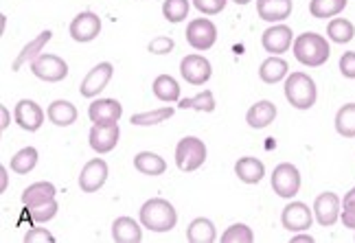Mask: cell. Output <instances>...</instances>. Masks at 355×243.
Returning <instances> with one entry per match:
<instances>
[{
    "label": "cell",
    "mask_w": 355,
    "mask_h": 243,
    "mask_svg": "<svg viewBox=\"0 0 355 243\" xmlns=\"http://www.w3.org/2000/svg\"><path fill=\"white\" fill-rule=\"evenodd\" d=\"M9 125V112H7V107L3 105V125H0V129H7Z\"/></svg>",
    "instance_id": "cell-43"
},
{
    "label": "cell",
    "mask_w": 355,
    "mask_h": 243,
    "mask_svg": "<svg viewBox=\"0 0 355 243\" xmlns=\"http://www.w3.org/2000/svg\"><path fill=\"white\" fill-rule=\"evenodd\" d=\"M261 44L270 55H283V53L292 46V29L288 24L270 26L261 37Z\"/></svg>",
    "instance_id": "cell-14"
},
{
    "label": "cell",
    "mask_w": 355,
    "mask_h": 243,
    "mask_svg": "<svg viewBox=\"0 0 355 243\" xmlns=\"http://www.w3.org/2000/svg\"><path fill=\"white\" fill-rule=\"evenodd\" d=\"M275 118H277V105L272 101H257L248 110V114H245L248 125L254 129H263V127L272 125Z\"/></svg>",
    "instance_id": "cell-19"
},
{
    "label": "cell",
    "mask_w": 355,
    "mask_h": 243,
    "mask_svg": "<svg viewBox=\"0 0 355 243\" xmlns=\"http://www.w3.org/2000/svg\"><path fill=\"white\" fill-rule=\"evenodd\" d=\"M112 239L116 243H139L143 239V231L132 217H119L112 224Z\"/></svg>",
    "instance_id": "cell-23"
},
{
    "label": "cell",
    "mask_w": 355,
    "mask_h": 243,
    "mask_svg": "<svg viewBox=\"0 0 355 243\" xmlns=\"http://www.w3.org/2000/svg\"><path fill=\"white\" fill-rule=\"evenodd\" d=\"M222 241L224 243H252L254 235H252V231L245 224H233L222 235Z\"/></svg>",
    "instance_id": "cell-36"
},
{
    "label": "cell",
    "mask_w": 355,
    "mask_h": 243,
    "mask_svg": "<svg viewBox=\"0 0 355 243\" xmlns=\"http://www.w3.org/2000/svg\"><path fill=\"white\" fill-rule=\"evenodd\" d=\"M51 37H53V33H51V31H42V33H40L35 39H31V42L20 51V55H18L16 60H13L11 71H13V73H18L26 62H33L35 57L42 55V48L46 46V42H49Z\"/></svg>",
    "instance_id": "cell-21"
},
{
    "label": "cell",
    "mask_w": 355,
    "mask_h": 243,
    "mask_svg": "<svg viewBox=\"0 0 355 243\" xmlns=\"http://www.w3.org/2000/svg\"><path fill=\"white\" fill-rule=\"evenodd\" d=\"M147 48H149V53H152V55H167V53L173 51V39L167 37V35H160V37L152 39Z\"/></svg>",
    "instance_id": "cell-38"
},
{
    "label": "cell",
    "mask_w": 355,
    "mask_h": 243,
    "mask_svg": "<svg viewBox=\"0 0 355 243\" xmlns=\"http://www.w3.org/2000/svg\"><path fill=\"white\" fill-rule=\"evenodd\" d=\"M99 31H101V20L92 11H81L71 22V37L75 42H92L99 35Z\"/></svg>",
    "instance_id": "cell-9"
},
{
    "label": "cell",
    "mask_w": 355,
    "mask_h": 243,
    "mask_svg": "<svg viewBox=\"0 0 355 243\" xmlns=\"http://www.w3.org/2000/svg\"><path fill=\"white\" fill-rule=\"evenodd\" d=\"M51 199H55V186L51 182H35L29 188H24V193H22V204L26 208L42 206Z\"/></svg>",
    "instance_id": "cell-20"
},
{
    "label": "cell",
    "mask_w": 355,
    "mask_h": 243,
    "mask_svg": "<svg viewBox=\"0 0 355 243\" xmlns=\"http://www.w3.org/2000/svg\"><path fill=\"white\" fill-rule=\"evenodd\" d=\"M345 210H343V224L347 228H351V231H355V201H351V204H343Z\"/></svg>",
    "instance_id": "cell-42"
},
{
    "label": "cell",
    "mask_w": 355,
    "mask_h": 243,
    "mask_svg": "<svg viewBox=\"0 0 355 243\" xmlns=\"http://www.w3.org/2000/svg\"><path fill=\"white\" fill-rule=\"evenodd\" d=\"M281 222L285 226V231L290 233H303V231H309L311 226V210L307 204L303 201H292L283 208V215H281Z\"/></svg>",
    "instance_id": "cell-11"
},
{
    "label": "cell",
    "mask_w": 355,
    "mask_h": 243,
    "mask_svg": "<svg viewBox=\"0 0 355 243\" xmlns=\"http://www.w3.org/2000/svg\"><path fill=\"white\" fill-rule=\"evenodd\" d=\"M112 64L110 62H103L99 66H94V69L86 75V79L81 81V86H79V92H81V97H97V94L101 90H105L107 86V81L112 79Z\"/></svg>",
    "instance_id": "cell-12"
},
{
    "label": "cell",
    "mask_w": 355,
    "mask_h": 243,
    "mask_svg": "<svg viewBox=\"0 0 355 243\" xmlns=\"http://www.w3.org/2000/svg\"><path fill=\"white\" fill-rule=\"evenodd\" d=\"M318 90L313 79L305 73H292L285 81V99L290 101L292 107L296 110H309V107L316 103Z\"/></svg>",
    "instance_id": "cell-2"
},
{
    "label": "cell",
    "mask_w": 355,
    "mask_h": 243,
    "mask_svg": "<svg viewBox=\"0 0 355 243\" xmlns=\"http://www.w3.org/2000/svg\"><path fill=\"white\" fill-rule=\"evenodd\" d=\"M58 208H60V206H58V201H55V199H51V201H46V204H42V206L29 208V213H31V219H33L35 224H44V222H49V219L55 217Z\"/></svg>",
    "instance_id": "cell-37"
},
{
    "label": "cell",
    "mask_w": 355,
    "mask_h": 243,
    "mask_svg": "<svg viewBox=\"0 0 355 243\" xmlns=\"http://www.w3.org/2000/svg\"><path fill=\"white\" fill-rule=\"evenodd\" d=\"M49 120L58 127H68L77 120V107L71 101H53L46 112Z\"/></svg>",
    "instance_id": "cell-24"
},
{
    "label": "cell",
    "mask_w": 355,
    "mask_h": 243,
    "mask_svg": "<svg viewBox=\"0 0 355 243\" xmlns=\"http://www.w3.org/2000/svg\"><path fill=\"white\" fill-rule=\"evenodd\" d=\"M340 73H343L347 79H355V53L349 51L340 57Z\"/></svg>",
    "instance_id": "cell-41"
},
{
    "label": "cell",
    "mask_w": 355,
    "mask_h": 243,
    "mask_svg": "<svg viewBox=\"0 0 355 243\" xmlns=\"http://www.w3.org/2000/svg\"><path fill=\"white\" fill-rule=\"evenodd\" d=\"M134 167L136 171H141L143 175H162L167 171V162L162 160L158 154L152 152H141L134 158Z\"/></svg>",
    "instance_id": "cell-26"
},
{
    "label": "cell",
    "mask_w": 355,
    "mask_h": 243,
    "mask_svg": "<svg viewBox=\"0 0 355 243\" xmlns=\"http://www.w3.org/2000/svg\"><path fill=\"white\" fill-rule=\"evenodd\" d=\"M292 241H313V239H311L309 235H298V237H294Z\"/></svg>",
    "instance_id": "cell-45"
},
{
    "label": "cell",
    "mask_w": 355,
    "mask_h": 243,
    "mask_svg": "<svg viewBox=\"0 0 355 243\" xmlns=\"http://www.w3.org/2000/svg\"><path fill=\"white\" fill-rule=\"evenodd\" d=\"M347 7V0H311L309 11L313 18H331L338 16Z\"/></svg>",
    "instance_id": "cell-33"
},
{
    "label": "cell",
    "mask_w": 355,
    "mask_h": 243,
    "mask_svg": "<svg viewBox=\"0 0 355 243\" xmlns=\"http://www.w3.org/2000/svg\"><path fill=\"white\" fill-rule=\"evenodd\" d=\"M313 213L320 226H334L340 215V199L336 193H322L313 201Z\"/></svg>",
    "instance_id": "cell-17"
},
{
    "label": "cell",
    "mask_w": 355,
    "mask_h": 243,
    "mask_svg": "<svg viewBox=\"0 0 355 243\" xmlns=\"http://www.w3.org/2000/svg\"><path fill=\"white\" fill-rule=\"evenodd\" d=\"M187 239L191 243H213L217 239V231L211 219L207 217H198L189 224L187 228Z\"/></svg>",
    "instance_id": "cell-25"
},
{
    "label": "cell",
    "mask_w": 355,
    "mask_h": 243,
    "mask_svg": "<svg viewBox=\"0 0 355 243\" xmlns=\"http://www.w3.org/2000/svg\"><path fill=\"white\" fill-rule=\"evenodd\" d=\"M233 3H237V5H248L250 0H233Z\"/></svg>",
    "instance_id": "cell-47"
},
{
    "label": "cell",
    "mask_w": 355,
    "mask_h": 243,
    "mask_svg": "<svg viewBox=\"0 0 355 243\" xmlns=\"http://www.w3.org/2000/svg\"><path fill=\"white\" fill-rule=\"evenodd\" d=\"M121 136V129L119 123H94V127L90 129V147L97 154H107L112 152Z\"/></svg>",
    "instance_id": "cell-13"
},
{
    "label": "cell",
    "mask_w": 355,
    "mask_h": 243,
    "mask_svg": "<svg viewBox=\"0 0 355 243\" xmlns=\"http://www.w3.org/2000/svg\"><path fill=\"white\" fill-rule=\"evenodd\" d=\"M217 39V29L211 20H204V18H198V20H191L189 26H187V42L198 48V51H207L215 44Z\"/></svg>",
    "instance_id": "cell-7"
},
{
    "label": "cell",
    "mask_w": 355,
    "mask_h": 243,
    "mask_svg": "<svg viewBox=\"0 0 355 243\" xmlns=\"http://www.w3.org/2000/svg\"><path fill=\"white\" fill-rule=\"evenodd\" d=\"M193 5L202 13H207V16H215V13H220L226 7V0H193Z\"/></svg>",
    "instance_id": "cell-39"
},
{
    "label": "cell",
    "mask_w": 355,
    "mask_h": 243,
    "mask_svg": "<svg viewBox=\"0 0 355 243\" xmlns=\"http://www.w3.org/2000/svg\"><path fill=\"white\" fill-rule=\"evenodd\" d=\"M336 129L340 136L355 138V103H347L336 114Z\"/></svg>",
    "instance_id": "cell-29"
},
{
    "label": "cell",
    "mask_w": 355,
    "mask_h": 243,
    "mask_svg": "<svg viewBox=\"0 0 355 243\" xmlns=\"http://www.w3.org/2000/svg\"><path fill=\"white\" fill-rule=\"evenodd\" d=\"M178 107L182 110H198V112H213L215 110V97L211 90H204L200 94H196L193 99H182L178 103Z\"/></svg>",
    "instance_id": "cell-34"
},
{
    "label": "cell",
    "mask_w": 355,
    "mask_h": 243,
    "mask_svg": "<svg viewBox=\"0 0 355 243\" xmlns=\"http://www.w3.org/2000/svg\"><path fill=\"white\" fill-rule=\"evenodd\" d=\"M16 123L24 129V132H37L44 123V112L35 101L22 99L16 105Z\"/></svg>",
    "instance_id": "cell-15"
},
{
    "label": "cell",
    "mask_w": 355,
    "mask_h": 243,
    "mask_svg": "<svg viewBox=\"0 0 355 243\" xmlns=\"http://www.w3.org/2000/svg\"><path fill=\"white\" fill-rule=\"evenodd\" d=\"M290 71V66L285 60L281 57H268L263 64H261V69H259V77H261L266 84H279L281 79H285V75H288Z\"/></svg>",
    "instance_id": "cell-27"
},
{
    "label": "cell",
    "mask_w": 355,
    "mask_h": 243,
    "mask_svg": "<svg viewBox=\"0 0 355 243\" xmlns=\"http://www.w3.org/2000/svg\"><path fill=\"white\" fill-rule=\"evenodd\" d=\"M207 160V147L196 136H187L175 147V165L180 171H196Z\"/></svg>",
    "instance_id": "cell-4"
},
{
    "label": "cell",
    "mask_w": 355,
    "mask_h": 243,
    "mask_svg": "<svg viewBox=\"0 0 355 243\" xmlns=\"http://www.w3.org/2000/svg\"><path fill=\"white\" fill-rule=\"evenodd\" d=\"M180 73L184 77L187 84L191 86H202L207 84L213 75V69H211V62L202 55H187L182 62H180Z\"/></svg>",
    "instance_id": "cell-8"
},
{
    "label": "cell",
    "mask_w": 355,
    "mask_h": 243,
    "mask_svg": "<svg viewBox=\"0 0 355 243\" xmlns=\"http://www.w3.org/2000/svg\"><path fill=\"white\" fill-rule=\"evenodd\" d=\"M327 35H329L336 44H347L355 35V26L345 18H336L327 24Z\"/></svg>",
    "instance_id": "cell-31"
},
{
    "label": "cell",
    "mask_w": 355,
    "mask_h": 243,
    "mask_svg": "<svg viewBox=\"0 0 355 243\" xmlns=\"http://www.w3.org/2000/svg\"><path fill=\"white\" fill-rule=\"evenodd\" d=\"M123 107L116 99H99L88 107V116L92 123H119Z\"/></svg>",
    "instance_id": "cell-16"
},
{
    "label": "cell",
    "mask_w": 355,
    "mask_h": 243,
    "mask_svg": "<svg viewBox=\"0 0 355 243\" xmlns=\"http://www.w3.org/2000/svg\"><path fill=\"white\" fill-rule=\"evenodd\" d=\"M5 186H7V169L3 167V191H5Z\"/></svg>",
    "instance_id": "cell-46"
},
{
    "label": "cell",
    "mask_w": 355,
    "mask_h": 243,
    "mask_svg": "<svg viewBox=\"0 0 355 243\" xmlns=\"http://www.w3.org/2000/svg\"><path fill=\"white\" fill-rule=\"evenodd\" d=\"M189 9H191L189 0H165V3H162V16L169 22H182L187 18Z\"/></svg>",
    "instance_id": "cell-35"
},
{
    "label": "cell",
    "mask_w": 355,
    "mask_h": 243,
    "mask_svg": "<svg viewBox=\"0 0 355 243\" xmlns=\"http://www.w3.org/2000/svg\"><path fill=\"white\" fill-rule=\"evenodd\" d=\"M35 165H37V150H35V147H24V150H20L9 162L11 171H16L20 175L33 171Z\"/></svg>",
    "instance_id": "cell-32"
},
{
    "label": "cell",
    "mask_w": 355,
    "mask_h": 243,
    "mask_svg": "<svg viewBox=\"0 0 355 243\" xmlns=\"http://www.w3.org/2000/svg\"><path fill=\"white\" fill-rule=\"evenodd\" d=\"M294 55L305 66H322L329 60V44L318 33H303L294 39Z\"/></svg>",
    "instance_id": "cell-3"
},
{
    "label": "cell",
    "mask_w": 355,
    "mask_h": 243,
    "mask_svg": "<svg viewBox=\"0 0 355 243\" xmlns=\"http://www.w3.org/2000/svg\"><path fill=\"white\" fill-rule=\"evenodd\" d=\"M173 107H160V110H149V112H141V114H132L130 123L139 125V127H149V125H160L162 120H167L173 116Z\"/></svg>",
    "instance_id": "cell-30"
},
{
    "label": "cell",
    "mask_w": 355,
    "mask_h": 243,
    "mask_svg": "<svg viewBox=\"0 0 355 243\" xmlns=\"http://www.w3.org/2000/svg\"><path fill=\"white\" fill-rule=\"evenodd\" d=\"M141 222L152 233H169L178 224V213L167 199L154 197L147 199L141 208Z\"/></svg>",
    "instance_id": "cell-1"
},
{
    "label": "cell",
    "mask_w": 355,
    "mask_h": 243,
    "mask_svg": "<svg viewBox=\"0 0 355 243\" xmlns=\"http://www.w3.org/2000/svg\"><path fill=\"white\" fill-rule=\"evenodd\" d=\"M154 94L160 99V101H167V103H173L180 99V86H178V81L169 75H158L154 79Z\"/></svg>",
    "instance_id": "cell-28"
},
{
    "label": "cell",
    "mask_w": 355,
    "mask_h": 243,
    "mask_svg": "<svg viewBox=\"0 0 355 243\" xmlns=\"http://www.w3.org/2000/svg\"><path fill=\"white\" fill-rule=\"evenodd\" d=\"M24 243H55V237L49 231H44V228H31V231L24 235Z\"/></svg>",
    "instance_id": "cell-40"
},
{
    "label": "cell",
    "mask_w": 355,
    "mask_h": 243,
    "mask_svg": "<svg viewBox=\"0 0 355 243\" xmlns=\"http://www.w3.org/2000/svg\"><path fill=\"white\" fill-rule=\"evenodd\" d=\"M31 73L42 79V81H49V84H55V81H62L66 79L68 75V64L58 57V55H40L31 62Z\"/></svg>",
    "instance_id": "cell-6"
},
{
    "label": "cell",
    "mask_w": 355,
    "mask_h": 243,
    "mask_svg": "<svg viewBox=\"0 0 355 243\" xmlns=\"http://www.w3.org/2000/svg\"><path fill=\"white\" fill-rule=\"evenodd\" d=\"M107 180V165L105 160L101 158H94V160H88L86 167L81 169V175H79V186L84 193H94L99 191V188L105 184Z\"/></svg>",
    "instance_id": "cell-10"
},
{
    "label": "cell",
    "mask_w": 355,
    "mask_h": 243,
    "mask_svg": "<svg viewBox=\"0 0 355 243\" xmlns=\"http://www.w3.org/2000/svg\"><path fill=\"white\" fill-rule=\"evenodd\" d=\"M351 201H355V188H351V191L345 195V201H343V204H351Z\"/></svg>",
    "instance_id": "cell-44"
},
{
    "label": "cell",
    "mask_w": 355,
    "mask_h": 243,
    "mask_svg": "<svg viewBox=\"0 0 355 243\" xmlns=\"http://www.w3.org/2000/svg\"><path fill=\"white\" fill-rule=\"evenodd\" d=\"M257 13L266 22H281L292 13V0H257Z\"/></svg>",
    "instance_id": "cell-18"
},
{
    "label": "cell",
    "mask_w": 355,
    "mask_h": 243,
    "mask_svg": "<svg viewBox=\"0 0 355 243\" xmlns=\"http://www.w3.org/2000/svg\"><path fill=\"white\" fill-rule=\"evenodd\" d=\"M272 188L279 197L290 199L298 193L300 188V173L290 162H281V165L272 173Z\"/></svg>",
    "instance_id": "cell-5"
},
{
    "label": "cell",
    "mask_w": 355,
    "mask_h": 243,
    "mask_svg": "<svg viewBox=\"0 0 355 243\" xmlns=\"http://www.w3.org/2000/svg\"><path fill=\"white\" fill-rule=\"evenodd\" d=\"M235 173H237V178L241 182H245V184H259V182L263 180V175H266V167H263L261 160L248 156V158L237 160Z\"/></svg>",
    "instance_id": "cell-22"
}]
</instances>
